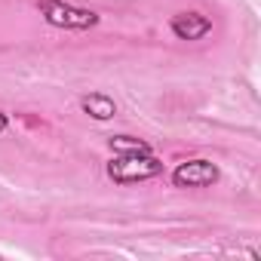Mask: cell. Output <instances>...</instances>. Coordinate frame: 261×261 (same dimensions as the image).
<instances>
[{"label":"cell","instance_id":"6da1fadb","mask_svg":"<svg viewBox=\"0 0 261 261\" xmlns=\"http://www.w3.org/2000/svg\"><path fill=\"white\" fill-rule=\"evenodd\" d=\"M160 172H163V163L154 154H120L117 160L108 163V175L117 185L148 181V178H157Z\"/></svg>","mask_w":261,"mask_h":261},{"label":"cell","instance_id":"7a4b0ae2","mask_svg":"<svg viewBox=\"0 0 261 261\" xmlns=\"http://www.w3.org/2000/svg\"><path fill=\"white\" fill-rule=\"evenodd\" d=\"M40 16L53 25V28H68V31H86L92 25H98V16L92 10H80L71 7L65 0H40Z\"/></svg>","mask_w":261,"mask_h":261},{"label":"cell","instance_id":"3957f363","mask_svg":"<svg viewBox=\"0 0 261 261\" xmlns=\"http://www.w3.org/2000/svg\"><path fill=\"white\" fill-rule=\"evenodd\" d=\"M215 181H218V166L209 160H188V163H178L172 172L175 188H209Z\"/></svg>","mask_w":261,"mask_h":261},{"label":"cell","instance_id":"277c9868","mask_svg":"<svg viewBox=\"0 0 261 261\" xmlns=\"http://www.w3.org/2000/svg\"><path fill=\"white\" fill-rule=\"evenodd\" d=\"M169 28L178 40H200L212 31V22L203 13H178V16H172Z\"/></svg>","mask_w":261,"mask_h":261},{"label":"cell","instance_id":"5b68a950","mask_svg":"<svg viewBox=\"0 0 261 261\" xmlns=\"http://www.w3.org/2000/svg\"><path fill=\"white\" fill-rule=\"evenodd\" d=\"M80 105H83V111H86L92 120H111V117L117 114V105H114L108 95H101V92H92V95H86Z\"/></svg>","mask_w":261,"mask_h":261},{"label":"cell","instance_id":"8992f818","mask_svg":"<svg viewBox=\"0 0 261 261\" xmlns=\"http://www.w3.org/2000/svg\"><path fill=\"white\" fill-rule=\"evenodd\" d=\"M111 151L114 154H151V145L133 136H111Z\"/></svg>","mask_w":261,"mask_h":261},{"label":"cell","instance_id":"52a82bcc","mask_svg":"<svg viewBox=\"0 0 261 261\" xmlns=\"http://www.w3.org/2000/svg\"><path fill=\"white\" fill-rule=\"evenodd\" d=\"M7 126H10V117H7L4 111H0V133H4V129H7Z\"/></svg>","mask_w":261,"mask_h":261}]
</instances>
